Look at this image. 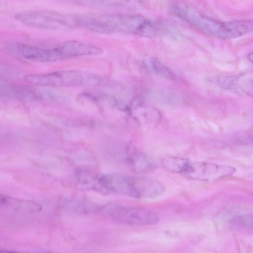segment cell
I'll list each match as a JSON object with an SVG mask.
<instances>
[{
  "mask_svg": "<svg viewBox=\"0 0 253 253\" xmlns=\"http://www.w3.org/2000/svg\"><path fill=\"white\" fill-rule=\"evenodd\" d=\"M189 162V160L184 158L169 157L164 158L162 163L168 170L181 174Z\"/></svg>",
  "mask_w": 253,
  "mask_h": 253,
  "instance_id": "obj_13",
  "label": "cell"
},
{
  "mask_svg": "<svg viewBox=\"0 0 253 253\" xmlns=\"http://www.w3.org/2000/svg\"><path fill=\"white\" fill-rule=\"evenodd\" d=\"M173 13L195 27L200 31L220 39L236 38L251 32L253 30L252 20L221 21L203 16L193 10L175 6Z\"/></svg>",
  "mask_w": 253,
  "mask_h": 253,
  "instance_id": "obj_2",
  "label": "cell"
},
{
  "mask_svg": "<svg viewBox=\"0 0 253 253\" xmlns=\"http://www.w3.org/2000/svg\"><path fill=\"white\" fill-rule=\"evenodd\" d=\"M85 29L102 34L121 32L146 38H151L156 34V28L153 22L136 14H88L85 19Z\"/></svg>",
  "mask_w": 253,
  "mask_h": 253,
  "instance_id": "obj_1",
  "label": "cell"
},
{
  "mask_svg": "<svg viewBox=\"0 0 253 253\" xmlns=\"http://www.w3.org/2000/svg\"><path fill=\"white\" fill-rule=\"evenodd\" d=\"M90 188L102 193H115L139 198L133 177L121 173L94 174Z\"/></svg>",
  "mask_w": 253,
  "mask_h": 253,
  "instance_id": "obj_5",
  "label": "cell"
},
{
  "mask_svg": "<svg viewBox=\"0 0 253 253\" xmlns=\"http://www.w3.org/2000/svg\"><path fill=\"white\" fill-rule=\"evenodd\" d=\"M0 94L5 97L20 101H35L43 97L31 88L16 84L1 86Z\"/></svg>",
  "mask_w": 253,
  "mask_h": 253,
  "instance_id": "obj_9",
  "label": "cell"
},
{
  "mask_svg": "<svg viewBox=\"0 0 253 253\" xmlns=\"http://www.w3.org/2000/svg\"><path fill=\"white\" fill-rule=\"evenodd\" d=\"M103 211L112 220L126 225H152L157 223L159 218L158 215L154 211L119 204L110 205Z\"/></svg>",
  "mask_w": 253,
  "mask_h": 253,
  "instance_id": "obj_4",
  "label": "cell"
},
{
  "mask_svg": "<svg viewBox=\"0 0 253 253\" xmlns=\"http://www.w3.org/2000/svg\"><path fill=\"white\" fill-rule=\"evenodd\" d=\"M235 169L228 166L203 162H189L181 174L193 180L214 181L233 174Z\"/></svg>",
  "mask_w": 253,
  "mask_h": 253,
  "instance_id": "obj_6",
  "label": "cell"
},
{
  "mask_svg": "<svg viewBox=\"0 0 253 253\" xmlns=\"http://www.w3.org/2000/svg\"><path fill=\"white\" fill-rule=\"evenodd\" d=\"M15 19L34 28L64 30L78 27L77 15H71L46 10H28L19 12Z\"/></svg>",
  "mask_w": 253,
  "mask_h": 253,
  "instance_id": "obj_3",
  "label": "cell"
},
{
  "mask_svg": "<svg viewBox=\"0 0 253 253\" xmlns=\"http://www.w3.org/2000/svg\"><path fill=\"white\" fill-rule=\"evenodd\" d=\"M60 205L64 209L81 213L93 212L100 209L99 206L94 203L69 198L62 199Z\"/></svg>",
  "mask_w": 253,
  "mask_h": 253,
  "instance_id": "obj_11",
  "label": "cell"
},
{
  "mask_svg": "<svg viewBox=\"0 0 253 253\" xmlns=\"http://www.w3.org/2000/svg\"><path fill=\"white\" fill-rule=\"evenodd\" d=\"M114 2L120 7L124 6H132L142 4L146 0H108Z\"/></svg>",
  "mask_w": 253,
  "mask_h": 253,
  "instance_id": "obj_16",
  "label": "cell"
},
{
  "mask_svg": "<svg viewBox=\"0 0 253 253\" xmlns=\"http://www.w3.org/2000/svg\"><path fill=\"white\" fill-rule=\"evenodd\" d=\"M12 48L23 58L34 61L51 62L64 59L60 45L45 48L17 43Z\"/></svg>",
  "mask_w": 253,
  "mask_h": 253,
  "instance_id": "obj_8",
  "label": "cell"
},
{
  "mask_svg": "<svg viewBox=\"0 0 253 253\" xmlns=\"http://www.w3.org/2000/svg\"><path fill=\"white\" fill-rule=\"evenodd\" d=\"M151 64L154 70L158 74L169 80L174 79V75L169 69L157 59L152 58L151 59Z\"/></svg>",
  "mask_w": 253,
  "mask_h": 253,
  "instance_id": "obj_14",
  "label": "cell"
},
{
  "mask_svg": "<svg viewBox=\"0 0 253 253\" xmlns=\"http://www.w3.org/2000/svg\"><path fill=\"white\" fill-rule=\"evenodd\" d=\"M29 84L39 86L71 87L81 85L82 75L75 71H62L44 74H29L24 76Z\"/></svg>",
  "mask_w": 253,
  "mask_h": 253,
  "instance_id": "obj_7",
  "label": "cell"
},
{
  "mask_svg": "<svg viewBox=\"0 0 253 253\" xmlns=\"http://www.w3.org/2000/svg\"><path fill=\"white\" fill-rule=\"evenodd\" d=\"M73 3L96 7H114V4L108 0H64Z\"/></svg>",
  "mask_w": 253,
  "mask_h": 253,
  "instance_id": "obj_15",
  "label": "cell"
},
{
  "mask_svg": "<svg viewBox=\"0 0 253 253\" xmlns=\"http://www.w3.org/2000/svg\"><path fill=\"white\" fill-rule=\"evenodd\" d=\"M133 179L139 198H155L165 192L164 185L155 179L142 177L133 178Z\"/></svg>",
  "mask_w": 253,
  "mask_h": 253,
  "instance_id": "obj_10",
  "label": "cell"
},
{
  "mask_svg": "<svg viewBox=\"0 0 253 253\" xmlns=\"http://www.w3.org/2000/svg\"><path fill=\"white\" fill-rule=\"evenodd\" d=\"M127 161L132 169L137 173L145 172L151 167V163L148 157L139 151H133L129 154Z\"/></svg>",
  "mask_w": 253,
  "mask_h": 253,
  "instance_id": "obj_12",
  "label": "cell"
}]
</instances>
